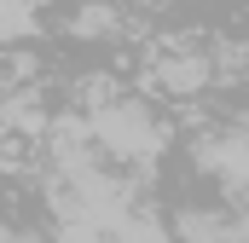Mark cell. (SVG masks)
<instances>
[{"instance_id":"cell-1","label":"cell","mask_w":249,"mask_h":243,"mask_svg":"<svg viewBox=\"0 0 249 243\" xmlns=\"http://www.w3.org/2000/svg\"><path fill=\"white\" fill-rule=\"evenodd\" d=\"M87 133H93L99 145H110L116 156H139V162H151V156L162 151V122H151L139 104H110V110H99V116L87 122Z\"/></svg>"},{"instance_id":"cell-4","label":"cell","mask_w":249,"mask_h":243,"mask_svg":"<svg viewBox=\"0 0 249 243\" xmlns=\"http://www.w3.org/2000/svg\"><path fill=\"white\" fill-rule=\"evenodd\" d=\"M110 23H116L110 6H81V12H75V35H87V41H93V35H110Z\"/></svg>"},{"instance_id":"cell-5","label":"cell","mask_w":249,"mask_h":243,"mask_svg":"<svg viewBox=\"0 0 249 243\" xmlns=\"http://www.w3.org/2000/svg\"><path fill=\"white\" fill-rule=\"evenodd\" d=\"M110 243H162V232L151 220H116V238Z\"/></svg>"},{"instance_id":"cell-3","label":"cell","mask_w":249,"mask_h":243,"mask_svg":"<svg viewBox=\"0 0 249 243\" xmlns=\"http://www.w3.org/2000/svg\"><path fill=\"white\" fill-rule=\"evenodd\" d=\"M35 35V0H0V41Z\"/></svg>"},{"instance_id":"cell-2","label":"cell","mask_w":249,"mask_h":243,"mask_svg":"<svg viewBox=\"0 0 249 243\" xmlns=\"http://www.w3.org/2000/svg\"><path fill=\"white\" fill-rule=\"evenodd\" d=\"M157 75H162V87H168V93H197V87H203V75H209V64H203V58H168Z\"/></svg>"}]
</instances>
